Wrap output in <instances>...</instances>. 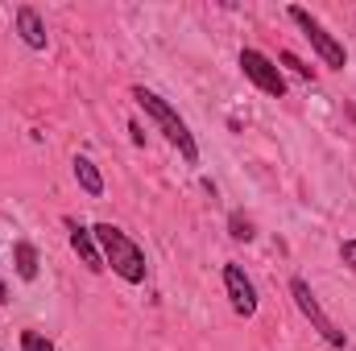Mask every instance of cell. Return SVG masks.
Listing matches in <instances>:
<instances>
[{
	"mask_svg": "<svg viewBox=\"0 0 356 351\" xmlns=\"http://www.w3.org/2000/svg\"><path fill=\"white\" fill-rule=\"evenodd\" d=\"M91 236H95V244H99L104 268H112V273H116L120 281H129V285H141V281H145L149 264H145L141 244H137L129 232H120L116 223H95Z\"/></svg>",
	"mask_w": 356,
	"mask_h": 351,
	"instance_id": "obj_1",
	"label": "cell"
},
{
	"mask_svg": "<svg viewBox=\"0 0 356 351\" xmlns=\"http://www.w3.org/2000/svg\"><path fill=\"white\" fill-rule=\"evenodd\" d=\"M133 99H137V108H141V112L162 128V137H166L178 153H182V162H191V166H195V162H199V145H195V132L186 128V120L178 116V112L162 99V95H158V91H149V87H133Z\"/></svg>",
	"mask_w": 356,
	"mask_h": 351,
	"instance_id": "obj_2",
	"label": "cell"
},
{
	"mask_svg": "<svg viewBox=\"0 0 356 351\" xmlns=\"http://www.w3.org/2000/svg\"><path fill=\"white\" fill-rule=\"evenodd\" d=\"M286 17L302 29V37L315 46V54L323 58V67H332V71H344V67H348V50H344V46H340V42H336V37H332V33L311 17L302 4H290V8H286Z\"/></svg>",
	"mask_w": 356,
	"mask_h": 351,
	"instance_id": "obj_3",
	"label": "cell"
},
{
	"mask_svg": "<svg viewBox=\"0 0 356 351\" xmlns=\"http://www.w3.org/2000/svg\"><path fill=\"white\" fill-rule=\"evenodd\" d=\"M290 298H294V306L302 310V318H307V323H311V327H315V331H319V335H323L327 343H332V348H340V351L348 348V339H344V331H340V327H336V323L327 318V310L319 306V298H315V289H311V285H307L302 277H290Z\"/></svg>",
	"mask_w": 356,
	"mask_h": 351,
	"instance_id": "obj_4",
	"label": "cell"
},
{
	"mask_svg": "<svg viewBox=\"0 0 356 351\" xmlns=\"http://www.w3.org/2000/svg\"><path fill=\"white\" fill-rule=\"evenodd\" d=\"M241 75L257 91H266L269 99H282L286 95V79H282L277 62L269 54H261V50H241Z\"/></svg>",
	"mask_w": 356,
	"mask_h": 351,
	"instance_id": "obj_5",
	"label": "cell"
},
{
	"mask_svg": "<svg viewBox=\"0 0 356 351\" xmlns=\"http://www.w3.org/2000/svg\"><path fill=\"white\" fill-rule=\"evenodd\" d=\"M224 289H228V302H232V310L241 318H253L257 314V285L249 281V273L236 261L224 264Z\"/></svg>",
	"mask_w": 356,
	"mask_h": 351,
	"instance_id": "obj_6",
	"label": "cell"
},
{
	"mask_svg": "<svg viewBox=\"0 0 356 351\" xmlns=\"http://www.w3.org/2000/svg\"><path fill=\"white\" fill-rule=\"evenodd\" d=\"M67 223V240H71V252L79 257V261L88 264L91 273H104V257H99V244H95V236H91V228H83L79 219H63Z\"/></svg>",
	"mask_w": 356,
	"mask_h": 351,
	"instance_id": "obj_7",
	"label": "cell"
},
{
	"mask_svg": "<svg viewBox=\"0 0 356 351\" xmlns=\"http://www.w3.org/2000/svg\"><path fill=\"white\" fill-rule=\"evenodd\" d=\"M17 33H21V42L29 50H46V25H42V17H38L33 4H21L17 8Z\"/></svg>",
	"mask_w": 356,
	"mask_h": 351,
	"instance_id": "obj_8",
	"label": "cell"
},
{
	"mask_svg": "<svg viewBox=\"0 0 356 351\" xmlns=\"http://www.w3.org/2000/svg\"><path fill=\"white\" fill-rule=\"evenodd\" d=\"M71 170H75V182L83 186V194H91V198H99V194H104V174H99V166H95L91 157H75V162H71Z\"/></svg>",
	"mask_w": 356,
	"mask_h": 351,
	"instance_id": "obj_9",
	"label": "cell"
},
{
	"mask_svg": "<svg viewBox=\"0 0 356 351\" xmlns=\"http://www.w3.org/2000/svg\"><path fill=\"white\" fill-rule=\"evenodd\" d=\"M13 264H17V277L21 281H33L38 277V248L29 240H17L13 244Z\"/></svg>",
	"mask_w": 356,
	"mask_h": 351,
	"instance_id": "obj_10",
	"label": "cell"
},
{
	"mask_svg": "<svg viewBox=\"0 0 356 351\" xmlns=\"http://www.w3.org/2000/svg\"><path fill=\"white\" fill-rule=\"evenodd\" d=\"M228 236L241 240V244H249V240L257 236V228H253V219H249L245 211H232V215H228Z\"/></svg>",
	"mask_w": 356,
	"mask_h": 351,
	"instance_id": "obj_11",
	"label": "cell"
},
{
	"mask_svg": "<svg viewBox=\"0 0 356 351\" xmlns=\"http://www.w3.org/2000/svg\"><path fill=\"white\" fill-rule=\"evenodd\" d=\"M21 351H54V343H50V335H42V331H21Z\"/></svg>",
	"mask_w": 356,
	"mask_h": 351,
	"instance_id": "obj_12",
	"label": "cell"
},
{
	"mask_svg": "<svg viewBox=\"0 0 356 351\" xmlns=\"http://www.w3.org/2000/svg\"><path fill=\"white\" fill-rule=\"evenodd\" d=\"M277 62H282V67H290V71H294L298 79H315V71H311L307 62H298V58H294L290 50H282V54H277Z\"/></svg>",
	"mask_w": 356,
	"mask_h": 351,
	"instance_id": "obj_13",
	"label": "cell"
},
{
	"mask_svg": "<svg viewBox=\"0 0 356 351\" xmlns=\"http://www.w3.org/2000/svg\"><path fill=\"white\" fill-rule=\"evenodd\" d=\"M340 261L348 264V273L356 277V240H344V244H340Z\"/></svg>",
	"mask_w": 356,
	"mask_h": 351,
	"instance_id": "obj_14",
	"label": "cell"
},
{
	"mask_svg": "<svg viewBox=\"0 0 356 351\" xmlns=\"http://www.w3.org/2000/svg\"><path fill=\"white\" fill-rule=\"evenodd\" d=\"M8 302V285H4V277H0V306Z\"/></svg>",
	"mask_w": 356,
	"mask_h": 351,
	"instance_id": "obj_15",
	"label": "cell"
},
{
	"mask_svg": "<svg viewBox=\"0 0 356 351\" xmlns=\"http://www.w3.org/2000/svg\"><path fill=\"white\" fill-rule=\"evenodd\" d=\"M0 351H4V348H0Z\"/></svg>",
	"mask_w": 356,
	"mask_h": 351,
	"instance_id": "obj_16",
	"label": "cell"
}]
</instances>
